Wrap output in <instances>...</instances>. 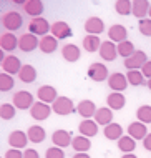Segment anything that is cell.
Instances as JSON below:
<instances>
[{
	"label": "cell",
	"mask_w": 151,
	"mask_h": 158,
	"mask_svg": "<svg viewBox=\"0 0 151 158\" xmlns=\"http://www.w3.org/2000/svg\"><path fill=\"white\" fill-rule=\"evenodd\" d=\"M2 25H3V28H5L7 32L14 33L15 30H18L22 25H23V17H22V14L17 12V10L5 12L3 17H2Z\"/></svg>",
	"instance_id": "6da1fadb"
},
{
	"label": "cell",
	"mask_w": 151,
	"mask_h": 158,
	"mask_svg": "<svg viewBox=\"0 0 151 158\" xmlns=\"http://www.w3.org/2000/svg\"><path fill=\"white\" fill-rule=\"evenodd\" d=\"M51 110H53L57 115L65 117V115H71L73 112H76V106H75V103H73L71 98H68V97H58L57 100L51 103Z\"/></svg>",
	"instance_id": "7a4b0ae2"
},
{
	"label": "cell",
	"mask_w": 151,
	"mask_h": 158,
	"mask_svg": "<svg viewBox=\"0 0 151 158\" xmlns=\"http://www.w3.org/2000/svg\"><path fill=\"white\" fill-rule=\"evenodd\" d=\"M51 30V25L48 23V20L38 17V19H32L28 23V33H33L35 37H45L48 35V32Z\"/></svg>",
	"instance_id": "3957f363"
},
{
	"label": "cell",
	"mask_w": 151,
	"mask_h": 158,
	"mask_svg": "<svg viewBox=\"0 0 151 158\" xmlns=\"http://www.w3.org/2000/svg\"><path fill=\"white\" fill-rule=\"evenodd\" d=\"M33 103H35L33 102V95L27 90H20V92L14 93V98H12V105L18 110H30Z\"/></svg>",
	"instance_id": "277c9868"
},
{
	"label": "cell",
	"mask_w": 151,
	"mask_h": 158,
	"mask_svg": "<svg viewBox=\"0 0 151 158\" xmlns=\"http://www.w3.org/2000/svg\"><path fill=\"white\" fill-rule=\"evenodd\" d=\"M88 77L93 80V82L100 83V82L108 80L110 73H108L106 65H103V63H100V62H95V63H92V65L88 67Z\"/></svg>",
	"instance_id": "5b68a950"
},
{
	"label": "cell",
	"mask_w": 151,
	"mask_h": 158,
	"mask_svg": "<svg viewBox=\"0 0 151 158\" xmlns=\"http://www.w3.org/2000/svg\"><path fill=\"white\" fill-rule=\"evenodd\" d=\"M108 87L111 88L113 92H120V93H123L124 90H126V87H128V78H126V75H123V73H120V72H115V73H111L110 77H108Z\"/></svg>",
	"instance_id": "8992f818"
},
{
	"label": "cell",
	"mask_w": 151,
	"mask_h": 158,
	"mask_svg": "<svg viewBox=\"0 0 151 158\" xmlns=\"http://www.w3.org/2000/svg\"><path fill=\"white\" fill-rule=\"evenodd\" d=\"M40 45V38L35 37L33 33H23L22 37H18V48L22 52L28 53V52H33L35 48H38Z\"/></svg>",
	"instance_id": "52a82bcc"
},
{
	"label": "cell",
	"mask_w": 151,
	"mask_h": 158,
	"mask_svg": "<svg viewBox=\"0 0 151 158\" xmlns=\"http://www.w3.org/2000/svg\"><path fill=\"white\" fill-rule=\"evenodd\" d=\"M146 62H148L146 53L143 52V50H136L131 57H128L126 60H124V67H126L128 70H141Z\"/></svg>",
	"instance_id": "ba28073f"
},
{
	"label": "cell",
	"mask_w": 151,
	"mask_h": 158,
	"mask_svg": "<svg viewBox=\"0 0 151 158\" xmlns=\"http://www.w3.org/2000/svg\"><path fill=\"white\" fill-rule=\"evenodd\" d=\"M51 105H47L43 103V102H35V103L32 105V108H30V115H32V118H35V120L42 122V120H47V118L51 115Z\"/></svg>",
	"instance_id": "9c48e42d"
},
{
	"label": "cell",
	"mask_w": 151,
	"mask_h": 158,
	"mask_svg": "<svg viewBox=\"0 0 151 158\" xmlns=\"http://www.w3.org/2000/svg\"><path fill=\"white\" fill-rule=\"evenodd\" d=\"M37 97H38V102H43V103L50 105L58 98V92H57V88L51 87V85H42L37 90Z\"/></svg>",
	"instance_id": "30bf717a"
},
{
	"label": "cell",
	"mask_w": 151,
	"mask_h": 158,
	"mask_svg": "<svg viewBox=\"0 0 151 158\" xmlns=\"http://www.w3.org/2000/svg\"><path fill=\"white\" fill-rule=\"evenodd\" d=\"M3 68V72L8 75H18V72L22 70V62H20V58L18 57H15V55H7L5 57V60L2 62V65H0Z\"/></svg>",
	"instance_id": "8fae6325"
},
{
	"label": "cell",
	"mask_w": 151,
	"mask_h": 158,
	"mask_svg": "<svg viewBox=\"0 0 151 158\" xmlns=\"http://www.w3.org/2000/svg\"><path fill=\"white\" fill-rule=\"evenodd\" d=\"M51 35H53L57 40H63V38H70L73 35L70 25L67 22H63V20H58V22L51 23Z\"/></svg>",
	"instance_id": "7c38bea8"
},
{
	"label": "cell",
	"mask_w": 151,
	"mask_h": 158,
	"mask_svg": "<svg viewBox=\"0 0 151 158\" xmlns=\"http://www.w3.org/2000/svg\"><path fill=\"white\" fill-rule=\"evenodd\" d=\"M108 38H110V42H113V44H121L128 38V30L126 27H123L121 23H115L110 27V30H108Z\"/></svg>",
	"instance_id": "4fadbf2b"
},
{
	"label": "cell",
	"mask_w": 151,
	"mask_h": 158,
	"mask_svg": "<svg viewBox=\"0 0 151 158\" xmlns=\"http://www.w3.org/2000/svg\"><path fill=\"white\" fill-rule=\"evenodd\" d=\"M100 57L103 58V60L106 62H113L116 60V57H118V47H116V44H113V42L106 40V42H101V47H100Z\"/></svg>",
	"instance_id": "5bb4252c"
},
{
	"label": "cell",
	"mask_w": 151,
	"mask_h": 158,
	"mask_svg": "<svg viewBox=\"0 0 151 158\" xmlns=\"http://www.w3.org/2000/svg\"><path fill=\"white\" fill-rule=\"evenodd\" d=\"M27 143H28V136L22 130H14L10 135H8V145H10L12 148L22 150V148L27 147Z\"/></svg>",
	"instance_id": "9a60e30c"
},
{
	"label": "cell",
	"mask_w": 151,
	"mask_h": 158,
	"mask_svg": "<svg viewBox=\"0 0 151 158\" xmlns=\"http://www.w3.org/2000/svg\"><path fill=\"white\" fill-rule=\"evenodd\" d=\"M105 30V22L100 19V17H90L85 22V32L88 35H100V33Z\"/></svg>",
	"instance_id": "2e32d148"
},
{
	"label": "cell",
	"mask_w": 151,
	"mask_h": 158,
	"mask_svg": "<svg viewBox=\"0 0 151 158\" xmlns=\"http://www.w3.org/2000/svg\"><path fill=\"white\" fill-rule=\"evenodd\" d=\"M71 140H73V136H71L70 131H67V130H55L53 135H51V142H53V145L58 148L70 147Z\"/></svg>",
	"instance_id": "e0dca14e"
},
{
	"label": "cell",
	"mask_w": 151,
	"mask_h": 158,
	"mask_svg": "<svg viewBox=\"0 0 151 158\" xmlns=\"http://www.w3.org/2000/svg\"><path fill=\"white\" fill-rule=\"evenodd\" d=\"M128 135L131 136L133 140H145V136L148 135V127L145 125V123H141V122H133V123H129L128 125Z\"/></svg>",
	"instance_id": "ac0fdd59"
},
{
	"label": "cell",
	"mask_w": 151,
	"mask_h": 158,
	"mask_svg": "<svg viewBox=\"0 0 151 158\" xmlns=\"http://www.w3.org/2000/svg\"><path fill=\"white\" fill-rule=\"evenodd\" d=\"M0 48L3 52H14L18 48V37H15L12 32H5L0 35Z\"/></svg>",
	"instance_id": "d6986e66"
},
{
	"label": "cell",
	"mask_w": 151,
	"mask_h": 158,
	"mask_svg": "<svg viewBox=\"0 0 151 158\" xmlns=\"http://www.w3.org/2000/svg\"><path fill=\"white\" fill-rule=\"evenodd\" d=\"M43 8H45V7H43L42 0H25V3H23L25 14L30 15L32 19H38V17H42Z\"/></svg>",
	"instance_id": "ffe728a7"
},
{
	"label": "cell",
	"mask_w": 151,
	"mask_h": 158,
	"mask_svg": "<svg viewBox=\"0 0 151 158\" xmlns=\"http://www.w3.org/2000/svg\"><path fill=\"white\" fill-rule=\"evenodd\" d=\"M96 105L93 103L92 100H81L78 105H76V112L80 113V117H83L85 120H90V118L95 117L96 113Z\"/></svg>",
	"instance_id": "44dd1931"
},
{
	"label": "cell",
	"mask_w": 151,
	"mask_h": 158,
	"mask_svg": "<svg viewBox=\"0 0 151 158\" xmlns=\"http://www.w3.org/2000/svg\"><path fill=\"white\" fill-rule=\"evenodd\" d=\"M62 57H63L67 62H70V63L78 62L80 57H81L80 47L75 45V44H67V45H63V48H62Z\"/></svg>",
	"instance_id": "7402d4cb"
},
{
	"label": "cell",
	"mask_w": 151,
	"mask_h": 158,
	"mask_svg": "<svg viewBox=\"0 0 151 158\" xmlns=\"http://www.w3.org/2000/svg\"><path fill=\"white\" fill-rule=\"evenodd\" d=\"M93 120L98 123V125H110V123H113V110L108 108V106H101V108L96 110V113H95Z\"/></svg>",
	"instance_id": "603a6c76"
},
{
	"label": "cell",
	"mask_w": 151,
	"mask_h": 158,
	"mask_svg": "<svg viewBox=\"0 0 151 158\" xmlns=\"http://www.w3.org/2000/svg\"><path fill=\"white\" fill-rule=\"evenodd\" d=\"M106 105H108V108H111V110H121V108H124V105H126V98H124V95L120 92H111L110 95L106 97Z\"/></svg>",
	"instance_id": "cb8c5ba5"
},
{
	"label": "cell",
	"mask_w": 151,
	"mask_h": 158,
	"mask_svg": "<svg viewBox=\"0 0 151 158\" xmlns=\"http://www.w3.org/2000/svg\"><path fill=\"white\" fill-rule=\"evenodd\" d=\"M78 131L80 135L86 136V138H92L98 133V123L93 120V118H90V120H83L78 125Z\"/></svg>",
	"instance_id": "d4e9b609"
},
{
	"label": "cell",
	"mask_w": 151,
	"mask_h": 158,
	"mask_svg": "<svg viewBox=\"0 0 151 158\" xmlns=\"http://www.w3.org/2000/svg\"><path fill=\"white\" fill-rule=\"evenodd\" d=\"M27 136H28V142L42 143L43 140L47 138V131H45V128L40 127V125H32L27 130Z\"/></svg>",
	"instance_id": "484cf974"
},
{
	"label": "cell",
	"mask_w": 151,
	"mask_h": 158,
	"mask_svg": "<svg viewBox=\"0 0 151 158\" xmlns=\"http://www.w3.org/2000/svg\"><path fill=\"white\" fill-rule=\"evenodd\" d=\"M149 2L148 0H135L133 2V10H131V14L136 17V19H140V20H143L146 19V15H148V12H149Z\"/></svg>",
	"instance_id": "4316f807"
},
{
	"label": "cell",
	"mask_w": 151,
	"mask_h": 158,
	"mask_svg": "<svg viewBox=\"0 0 151 158\" xmlns=\"http://www.w3.org/2000/svg\"><path fill=\"white\" fill-rule=\"evenodd\" d=\"M71 147L76 153H86L90 148H92V142H90V138H86V136L78 135V136H73Z\"/></svg>",
	"instance_id": "83f0119b"
},
{
	"label": "cell",
	"mask_w": 151,
	"mask_h": 158,
	"mask_svg": "<svg viewBox=\"0 0 151 158\" xmlns=\"http://www.w3.org/2000/svg\"><path fill=\"white\" fill-rule=\"evenodd\" d=\"M57 47H58V40L53 35H45V37L40 38L38 48H40L43 53H53L55 50H57Z\"/></svg>",
	"instance_id": "f1b7e54d"
},
{
	"label": "cell",
	"mask_w": 151,
	"mask_h": 158,
	"mask_svg": "<svg viewBox=\"0 0 151 158\" xmlns=\"http://www.w3.org/2000/svg\"><path fill=\"white\" fill-rule=\"evenodd\" d=\"M103 133H105V136L108 140H116L118 142L120 138L123 136V128L120 123H110V125H106L105 128H103Z\"/></svg>",
	"instance_id": "f546056e"
},
{
	"label": "cell",
	"mask_w": 151,
	"mask_h": 158,
	"mask_svg": "<svg viewBox=\"0 0 151 158\" xmlns=\"http://www.w3.org/2000/svg\"><path fill=\"white\" fill-rule=\"evenodd\" d=\"M18 78L23 83H32L37 80V68L33 65H23L22 70L18 72Z\"/></svg>",
	"instance_id": "4dcf8cb0"
},
{
	"label": "cell",
	"mask_w": 151,
	"mask_h": 158,
	"mask_svg": "<svg viewBox=\"0 0 151 158\" xmlns=\"http://www.w3.org/2000/svg\"><path fill=\"white\" fill-rule=\"evenodd\" d=\"M100 47H101L100 37H96V35H86V37L83 38V48H85L88 53L100 52Z\"/></svg>",
	"instance_id": "1f68e13d"
},
{
	"label": "cell",
	"mask_w": 151,
	"mask_h": 158,
	"mask_svg": "<svg viewBox=\"0 0 151 158\" xmlns=\"http://www.w3.org/2000/svg\"><path fill=\"white\" fill-rule=\"evenodd\" d=\"M118 148L124 153V155H126V153H133L136 148V140H133L129 135H123L121 138L118 140Z\"/></svg>",
	"instance_id": "d6a6232c"
},
{
	"label": "cell",
	"mask_w": 151,
	"mask_h": 158,
	"mask_svg": "<svg viewBox=\"0 0 151 158\" xmlns=\"http://www.w3.org/2000/svg\"><path fill=\"white\" fill-rule=\"evenodd\" d=\"M126 78H128V83L133 85V87L146 85V78H145V75L141 73V70H128Z\"/></svg>",
	"instance_id": "836d02e7"
},
{
	"label": "cell",
	"mask_w": 151,
	"mask_h": 158,
	"mask_svg": "<svg viewBox=\"0 0 151 158\" xmlns=\"http://www.w3.org/2000/svg\"><path fill=\"white\" fill-rule=\"evenodd\" d=\"M116 47H118V55H120V57H123L124 60H126L128 57H131V55L136 52L133 42H129V40H124V42H121V44H118Z\"/></svg>",
	"instance_id": "e575fe53"
},
{
	"label": "cell",
	"mask_w": 151,
	"mask_h": 158,
	"mask_svg": "<svg viewBox=\"0 0 151 158\" xmlns=\"http://www.w3.org/2000/svg\"><path fill=\"white\" fill-rule=\"evenodd\" d=\"M115 10L118 15L126 17V15L131 14V10H133V2L131 0H118V2H115Z\"/></svg>",
	"instance_id": "d590c367"
},
{
	"label": "cell",
	"mask_w": 151,
	"mask_h": 158,
	"mask_svg": "<svg viewBox=\"0 0 151 158\" xmlns=\"http://www.w3.org/2000/svg\"><path fill=\"white\" fill-rule=\"evenodd\" d=\"M136 118H138V122L145 123V125L151 123V105H141V106H138Z\"/></svg>",
	"instance_id": "8d00e7d4"
},
{
	"label": "cell",
	"mask_w": 151,
	"mask_h": 158,
	"mask_svg": "<svg viewBox=\"0 0 151 158\" xmlns=\"http://www.w3.org/2000/svg\"><path fill=\"white\" fill-rule=\"evenodd\" d=\"M14 85H15L14 77L5 73V72H2V73H0V92H8V90H12V88H14Z\"/></svg>",
	"instance_id": "74e56055"
},
{
	"label": "cell",
	"mask_w": 151,
	"mask_h": 158,
	"mask_svg": "<svg viewBox=\"0 0 151 158\" xmlns=\"http://www.w3.org/2000/svg\"><path fill=\"white\" fill-rule=\"evenodd\" d=\"M15 112H17V108L12 103L0 105V118L2 120H12V118H15Z\"/></svg>",
	"instance_id": "f35d334b"
},
{
	"label": "cell",
	"mask_w": 151,
	"mask_h": 158,
	"mask_svg": "<svg viewBox=\"0 0 151 158\" xmlns=\"http://www.w3.org/2000/svg\"><path fill=\"white\" fill-rule=\"evenodd\" d=\"M138 30H140L141 35L151 37V19H149V17H146V19L140 20V23H138Z\"/></svg>",
	"instance_id": "ab89813d"
},
{
	"label": "cell",
	"mask_w": 151,
	"mask_h": 158,
	"mask_svg": "<svg viewBox=\"0 0 151 158\" xmlns=\"http://www.w3.org/2000/svg\"><path fill=\"white\" fill-rule=\"evenodd\" d=\"M45 158H65V152H63V148L50 147L45 152Z\"/></svg>",
	"instance_id": "60d3db41"
},
{
	"label": "cell",
	"mask_w": 151,
	"mask_h": 158,
	"mask_svg": "<svg viewBox=\"0 0 151 158\" xmlns=\"http://www.w3.org/2000/svg\"><path fill=\"white\" fill-rule=\"evenodd\" d=\"M3 158H23V153H22V150H17V148H10V150H7Z\"/></svg>",
	"instance_id": "b9f144b4"
},
{
	"label": "cell",
	"mask_w": 151,
	"mask_h": 158,
	"mask_svg": "<svg viewBox=\"0 0 151 158\" xmlns=\"http://www.w3.org/2000/svg\"><path fill=\"white\" fill-rule=\"evenodd\" d=\"M141 73L145 75V78H148V80L151 78V60H148L145 63V67L141 68Z\"/></svg>",
	"instance_id": "7bdbcfd3"
},
{
	"label": "cell",
	"mask_w": 151,
	"mask_h": 158,
	"mask_svg": "<svg viewBox=\"0 0 151 158\" xmlns=\"http://www.w3.org/2000/svg\"><path fill=\"white\" fill-rule=\"evenodd\" d=\"M23 158H40V155H38V152L33 150V148H25Z\"/></svg>",
	"instance_id": "ee69618b"
},
{
	"label": "cell",
	"mask_w": 151,
	"mask_h": 158,
	"mask_svg": "<svg viewBox=\"0 0 151 158\" xmlns=\"http://www.w3.org/2000/svg\"><path fill=\"white\" fill-rule=\"evenodd\" d=\"M143 147H145V150L151 152V133H148V135L145 136V140H143Z\"/></svg>",
	"instance_id": "f6af8a7d"
},
{
	"label": "cell",
	"mask_w": 151,
	"mask_h": 158,
	"mask_svg": "<svg viewBox=\"0 0 151 158\" xmlns=\"http://www.w3.org/2000/svg\"><path fill=\"white\" fill-rule=\"evenodd\" d=\"M73 158H92V156H90L88 153H75Z\"/></svg>",
	"instance_id": "bcb514c9"
},
{
	"label": "cell",
	"mask_w": 151,
	"mask_h": 158,
	"mask_svg": "<svg viewBox=\"0 0 151 158\" xmlns=\"http://www.w3.org/2000/svg\"><path fill=\"white\" fill-rule=\"evenodd\" d=\"M5 57H7L5 52H3L2 48H0V65H2V62H3V60H5Z\"/></svg>",
	"instance_id": "7dc6e473"
},
{
	"label": "cell",
	"mask_w": 151,
	"mask_h": 158,
	"mask_svg": "<svg viewBox=\"0 0 151 158\" xmlns=\"http://www.w3.org/2000/svg\"><path fill=\"white\" fill-rule=\"evenodd\" d=\"M121 158H138L136 155H133V153H126V155H123Z\"/></svg>",
	"instance_id": "c3c4849f"
},
{
	"label": "cell",
	"mask_w": 151,
	"mask_h": 158,
	"mask_svg": "<svg viewBox=\"0 0 151 158\" xmlns=\"http://www.w3.org/2000/svg\"><path fill=\"white\" fill-rule=\"evenodd\" d=\"M146 87H148V88H149V90H151V78L148 80V82H146Z\"/></svg>",
	"instance_id": "681fc988"
},
{
	"label": "cell",
	"mask_w": 151,
	"mask_h": 158,
	"mask_svg": "<svg viewBox=\"0 0 151 158\" xmlns=\"http://www.w3.org/2000/svg\"><path fill=\"white\" fill-rule=\"evenodd\" d=\"M148 15H149V19H151V7H149V12H148Z\"/></svg>",
	"instance_id": "f907efd6"
}]
</instances>
